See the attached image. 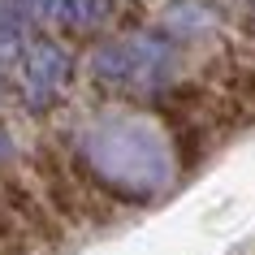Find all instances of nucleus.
Returning a JSON list of instances; mask_svg holds the SVG:
<instances>
[{
	"label": "nucleus",
	"mask_w": 255,
	"mask_h": 255,
	"mask_svg": "<svg viewBox=\"0 0 255 255\" xmlns=\"http://www.w3.org/2000/svg\"><path fill=\"white\" fill-rule=\"evenodd\" d=\"M30 87H35V100L39 104H48V95H52V87H48V78H65V65H61V56L48 48V43H39L35 48V61H30Z\"/></svg>",
	"instance_id": "1"
}]
</instances>
